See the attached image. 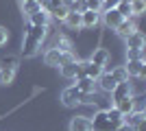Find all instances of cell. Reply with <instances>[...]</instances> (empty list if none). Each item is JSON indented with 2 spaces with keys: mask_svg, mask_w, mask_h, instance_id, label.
<instances>
[{
  "mask_svg": "<svg viewBox=\"0 0 146 131\" xmlns=\"http://www.w3.org/2000/svg\"><path fill=\"white\" fill-rule=\"evenodd\" d=\"M46 31L48 26H33L29 24V31L24 35V42H22V55L24 57H33L37 50L42 48V42L46 39Z\"/></svg>",
  "mask_w": 146,
  "mask_h": 131,
  "instance_id": "1",
  "label": "cell"
},
{
  "mask_svg": "<svg viewBox=\"0 0 146 131\" xmlns=\"http://www.w3.org/2000/svg\"><path fill=\"white\" fill-rule=\"evenodd\" d=\"M92 122V131H116L118 127L111 122L109 118H107V114H105V109H100V112H96L94 116L90 118Z\"/></svg>",
  "mask_w": 146,
  "mask_h": 131,
  "instance_id": "2",
  "label": "cell"
},
{
  "mask_svg": "<svg viewBox=\"0 0 146 131\" xmlns=\"http://www.w3.org/2000/svg\"><path fill=\"white\" fill-rule=\"evenodd\" d=\"M15 57H7L0 61V83H13V76H15Z\"/></svg>",
  "mask_w": 146,
  "mask_h": 131,
  "instance_id": "3",
  "label": "cell"
},
{
  "mask_svg": "<svg viewBox=\"0 0 146 131\" xmlns=\"http://www.w3.org/2000/svg\"><path fill=\"white\" fill-rule=\"evenodd\" d=\"M81 96H83V94H81L74 85L72 87H66V90L61 92V103H63L66 107H76L81 103Z\"/></svg>",
  "mask_w": 146,
  "mask_h": 131,
  "instance_id": "4",
  "label": "cell"
},
{
  "mask_svg": "<svg viewBox=\"0 0 146 131\" xmlns=\"http://www.w3.org/2000/svg\"><path fill=\"white\" fill-rule=\"evenodd\" d=\"M61 70V76L63 79H76V76H81V61H68V63H61L59 66Z\"/></svg>",
  "mask_w": 146,
  "mask_h": 131,
  "instance_id": "5",
  "label": "cell"
},
{
  "mask_svg": "<svg viewBox=\"0 0 146 131\" xmlns=\"http://www.w3.org/2000/svg\"><path fill=\"white\" fill-rule=\"evenodd\" d=\"M129 96H133V87H131L129 81H120L116 87H113V92H111L113 103H118V100H122V98H129Z\"/></svg>",
  "mask_w": 146,
  "mask_h": 131,
  "instance_id": "6",
  "label": "cell"
},
{
  "mask_svg": "<svg viewBox=\"0 0 146 131\" xmlns=\"http://www.w3.org/2000/svg\"><path fill=\"white\" fill-rule=\"evenodd\" d=\"M127 74L129 76H137V79H142V76L146 74V63L144 59H133V61H127Z\"/></svg>",
  "mask_w": 146,
  "mask_h": 131,
  "instance_id": "7",
  "label": "cell"
},
{
  "mask_svg": "<svg viewBox=\"0 0 146 131\" xmlns=\"http://www.w3.org/2000/svg\"><path fill=\"white\" fill-rule=\"evenodd\" d=\"M29 24H33V26H48L50 24V13L46 11V9H37L35 13H31L29 15Z\"/></svg>",
  "mask_w": 146,
  "mask_h": 131,
  "instance_id": "8",
  "label": "cell"
},
{
  "mask_svg": "<svg viewBox=\"0 0 146 131\" xmlns=\"http://www.w3.org/2000/svg\"><path fill=\"white\" fill-rule=\"evenodd\" d=\"M96 83L100 85V90H103V92H109V94L113 92V87L118 85V81L111 76V72H105V70L100 72V76L96 79Z\"/></svg>",
  "mask_w": 146,
  "mask_h": 131,
  "instance_id": "9",
  "label": "cell"
},
{
  "mask_svg": "<svg viewBox=\"0 0 146 131\" xmlns=\"http://www.w3.org/2000/svg\"><path fill=\"white\" fill-rule=\"evenodd\" d=\"M122 20H124V18H122L116 9H107V11H103V24L107 26V29H116Z\"/></svg>",
  "mask_w": 146,
  "mask_h": 131,
  "instance_id": "10",
  "label": "cell"
},
{
  "mask_svg": "<svg viewBox=\"0 0 146 131\" xmlns=\"http://www.w3.org/2000/svg\"><path fill=\"white\" fill-rule=\"evenodd\" d=\"M135 31H137V26H135L133 18H124V20L120 22V24L116 26V33L120 35V37H124V39H127L129 35H131V33H135Z\"/></svg>",
  "mask_w": 146,
  "mask_h": 131,
  "instance_id": "11",
  "label": "cell"
},
{
  "mask_svg": "<svg viewBox=\"0 0 146 131\" xmlns=\"http://www.w3.org/2000/svg\"><path fill=\"white\" fill-rule=\"evenodd\" d=\"M100 22V13L96 11H83L81 13V29H94Z\"/></svg>",
  "mask_w": 146,
  "mask_h": 131,
  "instance_id": "12",
  "label": "cell"
},
{
  "mask_svg": "<svg viewBox=\"0 0 146 131\" xmlns=\"http://www.w3.org/2000/svg\"><path fill=\"white\" fill-rule=\"evenodd\" d=\"M100 72H103V68H98L96 63H92V61H81V76H90V79H94V81H96L98 76H100Z\"/></svg>",
  "mask_w": 146,
  "mask_h": 131,
  "instance_id": "13",
  "label": "cell"
},
{
  "mask_svg": "<svg viewBox=\"0 0 146 131\" xmlns=\"http://www.w3.org/2000/svg\"><path fill=\"white\" fill-rule=\"evenodd\" d=\"M90 61L96 63L98 68L105 70V66L109 63V50H107V48H96L94 53H92V59H90Z\"/></svg>",
  "mask_w": 146,
  "mask_h": 131,
  "instance_id": "14",
  "label": "cell"
},
{
  "mask_svg": "<svg viewBox=\"0 0 146 131\" xmlns=\"http://www.w3.org/2000/svg\"><path fill=\"white\" fill-rule=\"evenodd\" d=\"M70 131H92V122L87 116H74L70 120Z\"/></svg>",
  "mask_w": 146,
  "mask_h": 131,
  "instance_id": "15",
  "label": "cell"
},
{
  "mask_svg": "<svg viewBox=\"0 0 146 131\" xmlns=\"http://www.w3.org/2000/svg\"><path fill=\"white\" fill-rule=\"evenodd\" d=\"M74 81H76L74 87H76L81 94H92V92H94V85H96L94 79H90V76H76Z\"/></svg>",
  "mask_w": 146,
  "mask_h": 131,
  "instance_id": "16",
  "label": "cell"
},
{
  "mask_svg": "<svg viewBox=\"0 0 146 131\" xmlns=\"http://www.w3.org/2000/svg\"><path fill=\"white\" fill-rule=\"evenodd\" d=\"M122 122H124V125H129V127H133V129H137V127L144 122V112H142V109H137V112L127 114V116L122 118Z\"/></svg>",
  "mask_w": 146,
  "mask_h": 131,
  "instance_id": "17",
  "label": "cell"
},
{
  "mask_svg": "<svg viewBox=\"0 0 146 131\" xmlns=\"http://www.w3.org/2000/svg\"><path fill=\"white\" fill-rule=\"evenodd\" d=\"M113 107H116L122 116H127V114L135 112V100H133V96H129V98H122V100H118V103H113Z\"/></svg>",
  "mask_w": 146,
  "mask_h": 131,
  "instance_id": "18",
  "label": "cell"
},
{
  "mask_svg": "<svg viewBox=\"0 0 146 131\" xmlns=\"http://www.w3.org/2000/svg\"><path fill=\"white\" fill-rule=\"evenodd\" d=\"M61 59H63V53H59L57 48H48L46 53H44L46 66H61Z\"/></svg>",
  "mask_w": 146,
  "mask_h": 131,
  "instance_id": "19",
  "label": "cell"
},
{
  "mask_svg": "<svg viewBox=\"0 0 146 131\" xmlns=\"http://www.w3.org/2000/svg\"><path fill=\"white\" fill-rule=\"evenodd\" d=\"M144 44H146V39H144V35H142L140 31L131 33V35L127 37V48H137V50H144Z\"/></svg>",
  "mask_w": 146,
  "mask_h": 131,
  "instance_id": "20",
  "label": "cell"
},
{
  "mask_svg": "<svg viewBox=\"0 0 146 131\" xmlns=\"http://www.w3.org/2000/svg\"><path fill=\"white\" fill-rule=\"evenodd\" d=\"M52 48H57L59 53H72V42L66 37V35H59L52 44Z\"/></svg>",
  "mask_w": 146,
  "mask_h": 131,
  "instance_id": "21",
  "label": "cell"
},
{
  "mask_svg": "<svg viewBox=\"0 0 146 131\" xmlns=\"http://www.w3.org/2000/svg\"><path fill=\"white\" fill-rule=\"evenodd\" d=\"M70 29H81V13H74V11H70L66 15V20H63Z\"/></svg>",
  "mask_w": 146,
  "mask_h": 131,
  "instance_id": "22",
  "label": "cell"
},
{
  "mask_svg": "<svg viewBox=\"0 0 146 131\" xmlns=\"http://www.w3.org/2000/svg\"><path fill=\"white\" fill-rule=\"evenodd\" d=\"M105 114H107V118H109L116 127H120V125H122V118H124V116L118 112L116 107H109V109H105Z\"/></svg>",
  "mask_w": 146,
  "mask_h": 131,
  "instance_id": "23",
  "label": "cell"
},
{
  "mask_svg": "<svg viewBox=\"0 0 146 131\" xmlns=\"http://www.w3.org/2000/svg\"><path fill=\"white\" fill-rule=\"evenodd\" d=\"M116 11L120 13L122 18H133V13H131V5H129L127 0H118V5H116Z\"/></svg>",
  "mask_w": 146,
  "mask_h": 131,
  "instance_id": "24",
  "label": "cell"
},
{
  "mask_svg": "<svg viewBox=\"0 0 146 131\" xmlns=\"http://www.w3.org/2000/svg\"><path fill=\"white\" fill-rule=\"evenodd\" d=\"M50 13V18H55V20H59V22H63L66 20V15L70 13V9H68L66 5H61V7H57V9H52V11H48Z\"/></svg>",
  "mask_w": 146,
  "mask_h": 131,
  "instance_id": "25",
  "label": "cell"
},
{
  "mask_svg": "<svg viewBox=\"0 0 146 131\" xmlns=\"http://www.w3.org/2000/svg\"><path fill=\"white\" fill-rule=\"evenodd\" d=\"M111 76H113L118 83H120V81H129V74H127V68H124V66H120V68H116V70H111Z\"/></svg>",
  "mask_w": 146,
  "mask_h": 131,
  "instance_id": "26",
  "label": "cell"
},
{
  "mask_svg": "<svg viewBox=\"0 0 146 131\" xmlns=\"http://www.w3.org/2000/svg\"><path fill=\"white\" fill-rule=\"evenodd\" d=\"M129 5H131V13H133V15H140V13H144L146 0H133V2H129Z\"/></svg>",
  "mask_w": 146,
  "mask_h": 131,
  "instance_id": "27",
  "label": "cell"
},
{
  "mask_svg": "<svg viewBox=\"0 0 146 131\" xmlns=\"http://www.w3.org/2000/svg\"><path fill=\"white\" fill-rule=\"evenodd\" d=\"M22 9H24L26 15H31V13H35L37 9H42V2H22Z\"/></svg>",
  "mask_w": 146,
  "mask_h": 131,
  "instance_id": "28",
  "label": "cell"
},
{
  "mask_svg": "<svg viewBox=\"0 0 146 131\" xmlns=\"http://www.w3.org/2000/svg\"><path fill=\"white\" fill-rule=\"evenodd\" d=\"M85 5H87V11H96V13L103 11V0H85Z\"/></svg>",
  "mask_w": 146,
  "mask_h": 131,
  "instance_id": "29",
  "label": "cell"
},
{
  "mask_svg": "<svg viewBox=\"0 0 146 131\" xmlns=\"http://www.w3.org/2000/svg\"><path fill=\"white\" fill-rule=\"evenodd\" d=\"M133 59H144V50L129 48V50H127V61H133Z\"/></svg>",
  "mask_w": 146,
  "mask_h": 131,
  "instance_id": "30",
  "label": "cell"
},
{
  "mask_svg": "<svg viewBox=\"0 0 146 131\" xmlns=\"http://www.w3.org/2000/svg\"><path fill=\"white\" fill-rule=\"evenodd\" d=\"M7 39H9V31H7L5 26H0V46H5Z\"/></svg>",
  "mask_w": 146,
  "mask_h": 131,
  "instance_id": "31",
  "label": "cell"
},
{
  "mask_svg": "<svg viewBox=\"0 0 146 131\" xmlns=\"http://www.w3.org/2000/svg\"><path fill=\"white\" fill-rule=\"evenodd\" d=\"M118 0H103V11H107V9H116Z\"/></svg>",
  "mask_w": 146,
  "mask_h": 131,
  "instance_id": "32",
  "label": "cell"
},
{
  "mask_svg": "<svg viewBox=\"0 0 146 131\" xmlns=\"http://www.w3.org/2000/svg\"><path fill=\"white\" fill-rule=\"evenodd\" d=\"M116 131H135V129H133V127H129V125H124V122H122V125L118 127Z\"/></svg>",
  "mask_w": 146,
  "mask_h": 131,
  "instance_id": "33",
  "label": "cell"
},
{
  "mask_svg": "<svg viewBox=\"0 0 146 131\" xmlns=\"http://www.w3.org/2000/svg\"><path fill=\"white\" fill-rule=\"evenodd\" d=\"M74 0H63V5H72Z\"/></svg>",
  "mask_w": 146,
  "mask_h": 131,
  "instance_id": "34",
  "label": "cell"
},
{
  "mask_svg": "<svg viewBox=\"0 0 146 131\" xmlns=\"http://www.w3.org/2000/svg\"><path fill=\"white\" fill-rule=\"evenodd\" d=\"M22 2H39V0H22Z\"/></svg>",
  "mask_w": 146,
  "mask_h": 131,
  "instance_id": "35",
  "label": "cell"
},
{
  "mask_svg": "<svg viewBox=\"0 0 146 131\" xmlns=\"http://www.w3.org/2000/svg\"><path fill=\"white\" fill-rule=\"evenodd\" d=\"M127 2H133V0H127Z\"/></svg>",
  "mask_w": 146,
  "mask_h": 131,
  "instance_id": "36",
  "label": "cell"
}]
</instances>
